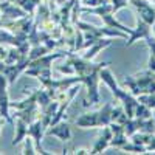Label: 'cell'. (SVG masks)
Instances as JSON below:
<instances>
[{
	"instance_id": "6",
	"label": "cell",
	"mask_w": 155,
	"mask_h": 155,
	"mask_svg": "<svg viewBox=\"0 0 155 155\" xmlns=\"http://www.w3.org/2000/svg\"><path fill=\"white\" fill-rule=\"evenodd\" d=\"M47 129H48V126L41 118H37L36 121H33L31 124H28V135L27 137H31L33 138L37 153H50V152H47L42 147V138H44V135L47 132Z\"/></svg>"
},
{
	"instance_id": "31",
	"label": "cell",
	"mask_w": 155,
	"mask_h": 155,
	"mask_svg": "<svg viewBox=\"0 0 155 155\" xmlns=\"http://www.w3.org/2000/svg\"><path fill=\"white\" fill-rule=\"evenodd\" d=\"M74 153H90V152L85 149H79V150H74Z\"/></svg>"
},
{
	"instance_id": "35",
	"label": "cell",
	"mask_w": 155,
	"mask_h": 155,
	"mask_svg": "<svg viewBox=\"0 0 155 155\" xmlns=\"http://www.w3.org/2000/svg\"><path fill=\"white\" fill-rule=\"evenodd\" d=\"M152 2H153V3H155V0H152Z\"/></svg>"
},
{
	"instance_id": "26",
	"label": "cell",
	"mask_w": 155,
	"mask_h": 155,
	"mask_svg": "<svg viewBox=\"0 0 155 155\" xmlns=\"http://www.w3.org/2000/svg\"><path fill=\"white\" fill-rule=\"evenodd\" d=\"M110 3H112V8H113V14L118 12L121 8H126L127 5H130L129 0H110Z\"/></svg>"
},
{
	"instance_id": "29",
	"label": "cell",
	"mask_w": 155,
	"mask_h": 155,
	"mask_svg": "<svg viewBox=\"0 0 155 155\" xmlns=\"http://www.w3.org/2000/svg\"><path fill=\"white\" fill-rule=\"evenodd\" d=\"M8 50H9V48H6L5 44H0V61H5V59H6Z\"/></svg>"
},
{
	"instance_id": "23",
	"label": "cell",
	"mask_w": 155,
	"mask_h": 155,
	"mask_svg": "<svg viewBox=\"0 0 155 155\" xmlns=\"http://www.w3.org/2000/svg\"><path fill=\"white\" fill-rule=\"evenodd\" d=\"M123 150H127V152H134V153H146L147 152V147L146 146H141V144H137L134 143V141H130V143H127L123 146Z\"/></svg>"
},
{
	"instance_id": "19",
	"label": "cell",
	"mask_w": 155,
	"mask_h": 155,
	"mask_svg": "<svg viewBox=\"0 0 155 155\" xmlns=\"http://www.w3.org/2000/svg\"><path fill=\"white\" fill-rule=\"evenodd\" d=\"M127 118H129V116H127L124 107L113 106V110H112V121L113 123H118V124H123L124 126V123L127 121Z\"/></svg>"
},
{
	"instance_id": "24",
	"label": "cell",
	"mask_w": 155,
	"mask_h": 155,
	"mask_svg": "<svg viewBox=\"0 0 155 155\" xmlns=\"http://www.w3.org/2000/svg\"><path fill=\"white\" fill-rule=\"evenodd\" d=\"M137 98H138V102H141V104L150 107L152 110L155 109V93H144V95H140Z\"/></svg>"
},
{
	"instance_id": "28",
	"label": "cell",
	"mask_w": 155,
	"mask_h": 155,
	"mask_svg": "<svg viewBox=\"0 0 155 155\" xmlns=\"http://www.w3.org/2000/svg\"><path fill=\"white\" fill-rule=\"evenodd\" d=\"M146 44H147V47H149V50H150V53L155 54V36L146 37Z\"/></svg>"
},
{
	"instance_id": "22",
	"label": "cell",
	"mask_w": 155,
	"mask_h": 155,
	"mask_svg": "<svg viewBox=\"0 0 155 155\" xmlns=\"http://www.w3.org/2000/svg\"><path fill=\"white\" fill-rule=\"evenodd\" d=\"M152 135H153V134H146V132H135V134L130 137V140L134 141V143H137V144H141V146H146V147H147L149 141L152 140Z\"/></svg>"
},
{
	"instance_id": "1",
	"label": "cell",
	"mask_w": 155,
	"mask_h": 155,
	"mask_svg": "<svg viewBox=\"0 0 155 155\" xmlns=\"http://www.w3.org/2000/svg\"><path fill=\"white\" fill-rule=\"evenodd\" d=\"M68 62L74 68V74L82 78V84L87 87V99L84 106H96L99 102V90H98V82L99 79V71L109 65V62H98L93 64L92 61H87L82 56L74 54L73 51L68 53Z\"/></svg>"
},
{
	"instance_id": "14",
	"label": "cell",
	"mask_w": 155,
	"mask_h": 155,
	"mask_svg": "<svg viewBox=\"0 0 155 155\" xmlns=\"http://www.w3.org/2000/svg\"><path fill=\"white\" fill-rule=\"evenodd\" d=\"M112 137H113V132H112L110 126H106L104 129H102V134L99 135L98 141L95 143V146L92 147V152H90V153H99V152H102V150H106V149L110 146Z\"/></svg>"
},
{
	"instance_id": "15",
	"label": "cell",
	"mask_w": 155,
	"mask_h": 155,
	"mask_svg": "<svg viewBox=\"0 0 155 155\" xmlns=\"http://www.w3.org/2000/svg\"><path fill=\"white\" fill-rule=\"evenodd\" d=\"M110 44H112L110 37L99 39L98 42H95V44H92L90 47H87V48H85L87 51H85V53L82 54V58H84V59H87V61H93V59L98 56V53H99V51H102L104 48H107Z\"/></svg>"
},
{
	"instance_id": "4",
	"label": "cell",
	"mask_w": 155,
	"mask_h": 155,
	"mask_svg": "<svg viewBox=\"0 0 155 155\" xmlns=\"http://www.w3.org/2000/svg\"><path fill=\"white\" fill-rule=\"evenodd\" d=\"M123 84L134 96H140L144 93H155V73L147 68L134 76H124Z\"/></svg>"
},
{
	"instance_id": "2",
	"label": "cell",
	"mask_w": 155,
	"mask_h": 155,
	"mask_svg": "<svg viewBox=\"0 0 155 155\" xmlns=\"http://www.w3.org/2000/svg\"><path fill=\"white\" fill-rule=\"evenodd\" d=\"M99 79L110 88V92L115 95L116 99H118L120 102H123V107H124V110H126V113H127L129 118H134L135 109H137V106H138V98L134 96L130 92H127V90H123L118 84H116L112 71H110L107 67H104V68L99 71Z\"/></svg>"
},
{
	"instance_id": "32",
	"label": "cell",
	"mask_w": 155,
	"mask_h": 155,
	"mask_svg": "<svg viewBox=\"0 0 155 155\" xmlns=\"http://www.w3.org/2000/svg\"><path fill=\"white\" fill-rule=\"evenodd\" d=\"M3 123H5V118H2V116H0V132H2V126H3Z\"/></svg>"
},
{
	"instance_id": "5",
	"label": "cell",
	"mask_w": 155,
	"mask_h": 155,
	"mask_svg": "<svg viewBox=\"0 0 155 155\" xmlns=\"http://www.w3.org/2000/svg\"><path fill=\"white\" fill-rule=\"evenodd\" d=\"M112 110H113V102L109 101L96 112L84 113L74 121L78 127H106L112 123Z\"/></svg>"
},
{
	"instance_id": "33",
	"label": "cell",
	"mask_w": 155,
	"mask_h": 155,
	"mask_svg": "<svg viewBox=\"0 0 155 155\" xmlns=\"http://www.w3.org/2000/svg\"><path fill=\"white\" fill-rule=\"evenodd\" d=\"M152 120H153V123H155V109L152 110Z\"/></svg>"
},
{
	"instance_id": "17",
	"label": "cell",
	"mask_w": 155,
	"mask_h": 155,
	"mask_svg": "<svg viewBox=\"0 0 155 155\" xmlns=\"http://www.w3.org/2000/svg\"><path fill=\"white\" fill-rule=\"evenodd\" d=\"M101 19H102V22L106 23V27L118 28V30H121V31H124V33H127V34H130L132 30H134V28H127V27H124L121 22L116 20L115 16H113V12H106V14H102V16H101Z\"/></svg>"
},
{
	"instance_id": "8",
	"label": "cell",
	"mask_w": 155,
	"mask_h": 155,
	"mask_svg": "<svg viewBox=\"0 0 155 155\" xmlns=\"http://www.w3.org/2000/svg\"><path fill=\"white\" fill-rule=\"evenodd\" d=\"M129 3L137 8L140 19H143L150 27L155 23V6L149 3V0H130Z\"/></svg>"
},
{
	"instance_id": "3",
	"label": "cell",
	"mask_w": 155,
	"mask_h": 155,
	"mask_svg": "<svg viewBox=\"0 0 155 155\" xmlns=\"http://www.w3.org/2000/svg\"><path fill=\"white\" fill-rule=\"evenodd\" d=\"M76 27L82 30L84 37H85V42L82 50H85L87 47H90L92 44L98 42L99 39H104V37H121V39H127V33L118 30V28H112V27H95V25H90L87 22H81L78 20L76 22Z\"/></svg>"
},
{
	"instance_id": "12",
	"label": "cell",
	"mask_w": 155,
	"mask_h": 155,
	"mask_svg": "<svg viewBox=\"0 0 155 155\" xmlns=\"http://www.w3.org/2000/svg\"><path fill=\"white\" fill-rule=\"evenodd\" d=\"M47 135H51V137H56L58 140L67 143V141L71 140V130H70V126L65 123V121H59L58 124L54 126H50L47 129Z\"/></svg>"
},
{
	"instance_id": "10",
	"label": "cell",
	"mask_w": 155,
	"mask_h": 155,
	"mask_svg": "<svg viewBox=\"0 0 155 155\" xmlns=\"http://www.w3.org/2000/svg\"><path fill=\"white\" fill-rule=\"evenodd\" d=\"M0 12H2V19H8V20H16V19L27 16V12H25L19 5L9 2V0L0 2Z\"/></svg>"
},
{
	"instance_id": "25",
	"label": "cell",
	"mask_w": 155,
	"mask_h": 155,
	"mask_svg": "<svg viewBox=\"0 0 155 155\" xmlns=\"http://www.w3.org/2000/svg\"><path fill=\"white\" fill-rule=\"evenodd\" d=\"M22 153H30V155L37 153L36 146H34V141H33L31 137H27V138H25V144H23V150H22Z\"/></svg>"
},
{
	"instance_id": "21",
	"label": "cell",
	"mask_w": 155,
	"mask_h": 155,
	"mask_svg": "<svg viewBox=\"0 0 155 155\" xmlns=\"http://www.w3.org/2000/svg\"><path fill=\"white\" fill-rule=\"evenodd\" d=\"M134 118H140V120H147V118H152V109L141 104V102H138V106L135 109V115Z\"/></svg>"
},
{
	"instance_id": "13",
	"label": "cell",
	"mask_w": 155,
	"mask_h": 155,
	"mask_svg": "<svg viewBox=\"0 0 155 155\" xmlns=\"http://www.w3.org/2000/svg\"><path fill=\"white\" fill-rule=\"evenodd\" d=\"M112 132H113V137H112V141H110V146L116 147V149H123V146L127 143V135L124 132V126L123 124H118V123H110L109 124Z\"/></svg>"
},
{
	"instance_id": "11",
	"label": "cell",
	"mask_w": 155,
	"mask_h": 155,
	"mask_svg": "<svg viewBox=\"0 0 155 155\" xmlns=\"http://www.w3.org/2000/svg\"><path fill=\"white\" fill-rule=\"evenodd\" d=\"M11 116H12V118H20L25 123L31 124L37 118H41V107H39V104H31V106L25 107V109L14 110V113H12Z\"/></svg>"
},
{
	"instance_id": "16",
	"label": "cell",
	"mask_w": 155,
	"mask_h": 155,
	"mask_svg": "<svg viewBox=\"0 0 155 155\" xmlns=\"http://www.w3.org/2000/svg\"><path fill=\"white\" fill-rule=\"evenodd\" d=\"M14 127H16V135H14V140H12L11 144L12 146H17L28 135V123H25L20 118H14Z\"/></svg>"
},
{
	"instance_id": "7",
	"label": "cell",
	"mask_w": 155,
	"mask_h": 155,
	"mask_svg": "<svg viewBox=\"0 0 155 155\" xmlns=\"http://www.w3.org/2000/svg\"><path fill=\"white\" fill-rule=\"evenodd\" d=\"M8 79L6 76L0 73V116L5 118L6 123L14 124V118L9 113V95H8Z\"/></svg>"
},
{
	"instance_id": "9",
	"label": "cell",
	"mask_w": 155,
	"mask_h": 155,
	"mask_svg": "<svg viewBox=\"0 0 155 155\" xmlns=\"http://www.w3.org/2000/svg\"><path fill=\"white\" fill-rule=\"evenodd\" d=\"M150 30H152V27L149 23H146L143 19H137V27L132 30V33L129 34V37H127V42H126V47H130V45H134L137 41H140V39H146V37H149L150 36Z\"/></svg>"
},
{
	"instance_id": "34",
	"label": "cell",
	"mask_w": 155,
	"mask_h": 155,
	"mask_svg": "<svg viewBox=\"0 0 155 155\" xmlns=\"http://www.w3.org/2000/svg\"><path fill=\"white\" fill-rule=\"evenodd\" d=\"M152 30H153V34H155V23L152 25Z\"/></svg>"
},
{
	"instance_id": "30",
	"label": "cell",
	"mask_w": 155,
	"mask_h": 155,
	"mask_svg": "<svg viewBox=\"0 0 155 155\" xmlns=\"http://www.w3.org/2000/svg\"><path fill=\"white\" fill-rule=\"evenodd\" d=\"M155 152V137L152 135V140L149 141V144H147V152Z\"/></svg>"
},
{
	"instance_id": "20",
	"label": "cell",
	"mask_w": 155,
	"mask_h": 155,
	"mask_svg": "<svg viewBox=\"0 0 155 155\" xmlns=\"http://www.w3.org/2000/svg\"><path fill=\"white\" fill-rule=\"evenodd\" d=\"M50 51H51V50H50L47 45L41 44V45H36V47H31V48H30L28 58H30V61H34V59L41 58V56H44V54H48Z\"/></svg>"
},
{
	"instance_id": "18",
	"label": "cell",
	"mask_w": 155,
	"mask_h": 155,
	"mask_svg": "<svg viewBox=\"0 0 155 155\" xmlns=\"http://www.w3.org/2000/svg\"><path fill=\"white\" fill-rule=\"evenodd\" d=\"M9 2L19 5L27 14H34L36 8L39 6V3H41L42 0H9Z\"/></svg>"
},
{
	"instance_id": "27",
	"label": "cell",
	"mask_w": 155,
	"mask_h": 155,
	"mask_svg": "<svg viewBox=\"0 0 155 155\" xmlns=\"http://www.w3.org/2000/svg\"><path fill=\"white\" fill-rule=\"evenodd\" d=\"M56 70L58 71H61V73H65V74H74V68H73V65L67 61V64H64V65H59V67H56Z\"/></svg>"
}]
</instances>
